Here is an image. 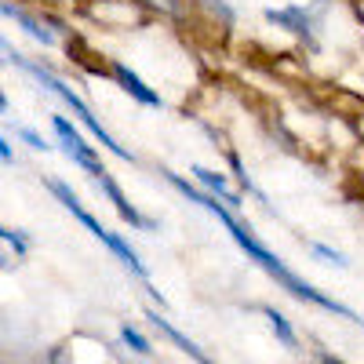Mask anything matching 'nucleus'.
<instances>
[{
	"instance_id": "11",
	"label": "nucleus",
	"mask_w": 364,
	"mask_h": 364,
	"mask_svg": "<svg viewBox=\"0 0 364 364\" xmlns=\"http://www.w3.org/2000/svg\"><path fill=\"white\" fill-rule=\"evenodd\" d=\"M262 314L269 317V324H273V331H277V339L288 346V350H295L299 346V339H295V331H291V324H288V317L284 314H277L273 306H262Z\"/></svg>"
},
{
	"instance_id": "10",
	"label": "nucleus",
	"mask_w": 364,
	"mask_h": 364,
	"mask_svg": "<svg viewBox=\"0 0 364 364\" xmlns=\"http://www.w3.org/2000/svg\"><path fill=\"white\" fill-rule=\"evenodd\" d=\"M193 175H197V178L204 182V186H208L211 193H219V197H223V200H226L230 208H240V197H237V193H233V190L226 186V178H223V175L208 171V168H200V164H193Z\"/></svg>"
},
{
	"instance_id": "16",
	"label": "nucleus",
	"mask_w": 364,
	"mask_h": 364,
	"mask_svg": "<svg viewBox=\"0 0 364 364\" xmlns=\"http://www.w3.org/2000/svg\"><path fill=\"white\" fill-rule=\"evenodd\" d=\"M15 135H18L22 142H29L33 149H51V146H48V142H44V139H41L37 132H29V128H15Z\"/></svg>"
},
{
	"instance_id": "3",
	"label": "nucleus",
	"mask_w": 364,
	"mask_h": 364,
	"mask_svg": "<svg viewBox=\"0 0 364 364\" xmlns=\"http://www.w3.org/2000/svg\"><path fill=\"white\" fill-rule=\"evenodd\" d=\"M48 190H51V193H55L58 200H63V208L70 211V215H77V219H80V223H84V226H87L91 233H95V237L102 240V245H106V248H109V252H113V255H117L120 262H124V266H128L132 273H139L142 281L149 277V269H146V266L139 262V255H135V252H132V248L124 245V240L117 237V233H109V230H106V226H102V223H99L95 215H87V211H84V204L77 200V193H73V190L66 186L63 178H48Z\"/></svg>"
},
{
	"instance_id": "5",
	"label": "nucleus",
	"mask_w": 364,
	"mask_h": 364,
	"mask_svg": "<svg viewBox=\"0 0 364 364\" xmlns=\"http://www.w3.org/2000/svg\"><path fill=\"white\" fill-rule=\"evenodd\" d=\"M266 18L273 26L288 29V33H295L299 41H306L314 51H317V37H314V15L310 8H266Z\"/></svg>"
},
{
	"instance_id": "17",
	"label": "nucleus",
	"mask_w": 364,
	"mask_h": 364,
	"mask_svg": "<svg viewBox=\"0 0 364 364\" xmlns=\"http://www.w3.org/2000/svg\"><path fill=\"white\" fill-rule=\"evenodd\" d=\"M204 4L211 8V11H215V15H223V22H233L237 15H233V8L226 4V0H204Z\"/></svg>"
},
{
	"instance_id": "9",
	"label": "nucleus",
	"mask_w": 364,
	"mask_h": 364,
	"mask_svg": "<svg viewBox=\"0 0 364 364\" xmlns=\"http://www.w3.org/2000/svg\"><path fill=\"white\" fill-rule=\"evenodd\" d=\"M4 15H8V18H15V22H18V26L26 29V33H29V37H33V41H41V44H48V48L55 44V37L48 33V29H41V22H37V18H29V15H26L22 8H15V4H8V0H4Z\"/></svg>"
},
{
	"instance_id": "8",
	"label": "nucleus",
	"mask_w": 364,
	"mask_h": 364,
	"mask_svg": "<svg viewBox=\"0 0 364 364\" xmlns=\"http://www.w3.org/2000/svg\"><path fill=\"white\" fill-rule=\"evenodd\" d=\"M146 321H149V324H154V328H161V331H164V336H168V339H171V343H175L178 350H186V353H190L193 360H200V364L208 360V353H204V350H200L197 343H190V339H186V336H182V331H178V328H175L171 321H164L161 314H146Z\"/></svg>"
},
{
	"instance_id": "12",
	"label": "nucleus",
	"mask_w": 364,
	"mask_h": 364,
	"mask_svg": "<svg viewBox=\"0 0 364 364\" xmlns=\"http://www.w3.org/2000/svg\"><path fill=\"white\" fill-rule=\"evenodd\" d=\"M230 168H233V175H237V178H240V186H245V190H248V193H252V197H259V200H262V204H266V193H262V190H259V186H255V182H252V178H248V171H245V164H240V157H237V154H230Z\"/></svg>"
},
{
	"instance_id": "6",
	"label": "nucleus",
	"mask_w": 364,
	"mask_h": 364,
	"mask_svg": "<svg viewBox=\"0 0 364 364\" xmlns=\"http://www.w3.org/2000/svg\"><path fill=\"white\" fill-rule=\"evenodd\" d=\"M95 178H99V186L106 190V197L113 200V208H117V215L124 219V223H132V226H139V230H154V226H157L154 219H146V215H139V211H135V208L128 204V197L120 193V186H117V182L109 178V171H102V175H95Z\"/></svg>"
},
{
	"instance_id": "19",
	"label": "nucleus",
	"mask_w": 364,
	"mask_h": 364,
	"mask_svg": "<svg viewBox=\"0 0 364 364\" xmlns=\"http://www.w3.org/2000/svg\"><path fill=\"white\" fill-rule=\"evenodd\" d=\"M0 157H4V164H11L15 157H11V142L4 139V142H0Z\"/></svg>"
},
{
	"instance_id": "2",
	"label": "nucleus",
	"mask_w": 364,
	"mask_h": 364,
	"mask_svg": "<svg viewBox=\"0 0 364 364\" xmlns=\"http://www.w3.org/2000/svg\"><path fill=\"white\" fill-rule=\"evenodd\" d=\"M4 55H8V63H11V66L26 70V73L33 77V80H41V87H48L51 95H58V99H63V102H66V106H70V109H73V113L80 117V124H84V128H87L91 135H95V139H99V142H102V146L109 149V154H117L120 161H135V157L128 154L124 146H117V139H113V135H109V132H106V128L99 124V120H95V113H91V109H87V106L80 102V95H73V91H70V87H66L63 80H58L55 73H48V70H44V66H37V63H29V58H26V55H18V51H15L11 44H4Z\"/></svg>"
},
{
	"instance_id": "7",
	"label": "nucleus",
	"mask_w": 364,
	"mask_h": 364,
	"mask_svg": "<svg viewBox=\"0 0 364 364\" xmlns=\"http://www.w3.org/2000/svg\"><path fill=\"white\" fill-rule=\"evenodd\" d=\"M113 77H117L120 87H124L132 99H139L142 106H161V95H157V91H149V87L142 84V77H135L124 63H113Z\"/></svg>"
},
{
	"instance_id": "18",
	"label": "nucleus",
	"mask_w": 364,
	"mask_h": 364,
	"mask_svg": "<svg viewBox=\"0 0 364 364\" xmlns=\"http://www.w3.org/2000/svg\"><path fill=\"white\" fill-rule=\"evenodd\" d=\"M149 8H157V11H164V15H178V4L175 0H146Z\"/></svg>"
},
{
	"instance_id": "15",
	"label": "nucleus",
	"mask_w": 364,
	"mask_h": 364,
	"mask_svg": "<svg viewBox=\"0 0 364 364\" xmlns=\"http://www.w3.org/2000/svg\"><path fill=\"white\" fill-rule=\"evenodd\" d=\"M0 237H4L8 245H15V252H18V255H26V252H29V240L22 237V230H8V226H4V230H0Z\"/></svg>"
},
{
	"instance_id": "4",
	"label": "nucleus",
	"mask_w": 364,
	"mask_h": 364,
	"mask_svg": "<svg viewBox=\"0 0 364 364\" xmlns=\"http://www.w3.org/2000/svg\"><path fill=\"white\" fill-rule=\"evenodd\" d=\"M51 124H55V132H58V139H63V146H66V154L80 164V168H87L91 175H102L106 168L99 164V157H95V149H91L87 142H84V135L80 132H73V124L66 117H51Z\"/></svg>"
},
{
	"instance_id": "14",
	"label": "nucleus",
	"mask_w": 364,
	"mask_h": 364,
	"mask_svg": "<svg viewBox=\"0 0 364 364\" xmlns=\"http://www.w3.org/2000/svg\"><path fill=\"white\" fill-rule=\"evenodd\" d=\"M310 248H314V255H321V259H328V262H336V266H350L343 252H336V248H328V245H317V240H314Z\"/></svg>"
},
{
	"instance_id": "13",
	"label": "nucleus",
	"mask_w": 364,
	"mask_h": 364,
	"mask_svg": "<svg viewBox=\"0 0 364 364\" xmlns=\"http://www.w3.org/2000/svg\"><path fill=\"white\" fill-rule=\"evenodd\" d=\"M120 339H124V343H128V346H132L135 353H142V357H149V353H154V346H149V339H146V336H139V331H135L132 324H128L124 331H120Z\"/></svg>"
},
{
	"instance_id": "1",
	"label": "nucleus",
	"mask_w": 364,
	"mask_h": 364,
	"mask_svg": "<svg viewBox=\"0 0 364 364\" xmlns=\"http://www.w3.org/2000/svg\"><path fill=\"white\" fill-rule=\"evenodd\" d=\"M161 175L171 182V186H175L178 193H186L193 204L208 208L211 215H219V223L230 230V237L237 240V245L248 252V259H255V262H259V266H262V269H266L269 277L277 281L284 291H291V295H295V299H302V302H317V306H324V310H331V314H339V317H346V321H357V324H360V317H357L350 306H343V302H336V299H328V295H324V291H317L314 284H306L302 277H295V273H291V269H288V266H284L277 255H273V252H266V248L259 245V240H255V233H252L248 226H240V223L233 219V211H230V208H223V204H219L215 197H211V193H200V190H193L186 178H182V175H175V171H168V168H161Z\"/></svg>"
}]
</instances>
